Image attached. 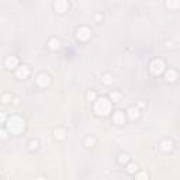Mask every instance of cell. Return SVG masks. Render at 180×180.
Instances as JSON below:
<instances>
[{
  "label": "cell",
  "instance_id": "1",
  "mask_svg": "<svg viewBox=\"0 0 180 180\" xmlns=\"http://www.w3.org/2000/svg\"><path fill=\"white\" fill-rule=\"evenodd\" d=\"M24 127H26V122L20 116H11L7 120V131L14 135L21 134Z\"/></svg>",
  "mask_w": 180,
  "mask_h": 180
},
{
  "label": "cell",
  "instance_id": "2",
  "mask_svg": "<svg viewBox=\"0 0 180 180\" xmlns=\"http://www.w3.org/2000/svg\"><path fill=\"white\" fill-rule=\"evenodd\" d=\"M94 111H96L99 116H107L110 111H111V103L106 97L99 99L96 103H94Z\"/></svg>",
  "mask_w": 180,
  "mask_h": 180
},
{
  "label": "cell",
  "instance_id": "3",
  "mask_svg": "<svg viewBox=\"0 0 180 180\" xmlns=\"http://www.w3.org/2000/svg\"><path fill=\"white\" fill-rule=\"evenodd\" d=\"M149 69H151V72H152L154 75H161L162 72L165 71V62H163L162 59H155V61L151 62Z\"/></svg>",
  "mask_w": 180,
  "mask_h": 180
},
{
  "label": "cell",
  "instance_id": "4",
  "mask_svg": "<svg viewBox=\"0 0 180 180\" xmlns=\"http://www.w3.org/2000/svg\"><path fill=\"white\" fill-rule=\"evenodd\" d=\"M90 35H91L90 28H87V27H80V28H77L76 38L79 39V41H87V39L90 38Z\"/></svg>",
  "mask_w": 180,
  "mask_h": 180
},
{
  "label": "cell",
  "instance_id": "5",
  "mask_svg": "<svg viewBox=\"0 0 180 180\" xmlns=\"http://www.w3.org/2000/svg\"><path fill=\"white\" fill-rule=\"evenodd\" d=\"M49 83H51V77H49V75H46V73H41V75H38V77H37V84H38L39 87H46Z\"/></svg>",
  "mask_w": 180,
  "mask_h": 180
},
{
  "label": "cell",
  "instance_id": "6",
  "mask_svg": "<svg viewBox=\"0 0 180 180\" xmlns=\"http://www.w3.org/2000/svg\"><path fill=\"white\" fill-rule=\"evenodd\" d=\"M68 1L66 0H56L55 1V4H54V7H55V10L58 11V13H65L66 10H68Z\"/></svg>",
  "mask_w": 180,
  "mask_h": 180
},
{
  "label": "cell",
  "instance_id": "7",
  "mask_svg": "<svg viewBox=\"0 0 180 180\" xmlns=\"http://www.w3.org/2000/svg\"><path fill=\"white\" fill-rule=\"evenodd\" d=\"M113 121L118 124V125H121L125 122V114L122 113L121 110H117L116 113H114V116H113Z\"/></svg>",
  "mask_w": 180,
  "mask_h": 180
},
{
  "label": "cell",
  "instance_id": "8",
  "mask_svg": "<svg viewBox=\"0 0 180 180\" xmlns=\"http://www.w3.org/2000/svg\"><path fill=\"white\" fill-rule=\"evenodd\" d=\"M28 75H30V69L26 65H21L20 68H17V77L19 79H27Z\"/></svg>",
  "mask_w": 180,
  "mask_h": 180
},
{
  "label": "cell",
  "instance_id": "9",
  "mask_svg": "<svg viewBox=\"0 0 180 180\" xmlns=\"http://www.w3.org/2000/svg\"><path fill=\"white\" fill-rule=\"evenodd\" d=\"M127 114H128V118L129 120H136L138 117H139V109L138 107H129L128 111H127Z\"/></svg>",
  "mask_w": 180,
  "mask_h": 180
},
{
  "label": "cell",
  "instance_id": "10",
  "mask_svg": "<svg viewBox=\"0 0 180 180\" xmlns=\"http://www.w3.org/2000/svg\"><path fill=\"white\" fill-rule=\"evenodd\" d=\"M161 149L163 152H170V151L173 149V142L170 141V139H165V141L161 144Z\"/></svg>",
  "mask_w": 180,
  "mask_h": 180
},
{
  "label": "cell",
  "instance_id": "11",
  "mask_svg": "<svg viewBox=\"0 0 180 180\" xmlns=\"http://www.w3.org/2000/svg\"><path fill=\"white\" fill-rule=\"evenodd\" d=\"M17 64H19V61L16 56H9L6 59V66L9 69H13V68H17Z\"/></svg>",
  "mask_w": 180,
  "mask_h": 180
},
{
  "label": "cell",
  "instance_id": "12",
  "mask_svg": "<svg viewBox=\"0 0 180 180\" xmlns=\"http://www.w3.org/2000/svg\"><path fill=\"white\" fill-rule=\"evenodd\" d=\"M165 79H166L167 82H174V80L177 79V73H176V71L169 69V71L165 73Z\"/></svg>",
  "mask_w": 180,
  "mask_h": 180
},
{
  "label": "cell",
  "instance_id": "13",
  "mask_svg": "<svg viewBox=\"0 0 180 180\" xmlns=\"http://www.w3.org/2000/svg\"><path fill=\"white\" fill-rule=\"evenodd\" d=\"M48 46L51 48L52 51H58L59 48H61V41H59V39H56V38H52V39H49Z\"/></svg>",
  "mask_w": 180,
  "mask_h": 180
},
{
  "label": "cell",
  "instance_id": "14",
  "mask_svg": "<svg viewBox=\"0 0 180 180\" xmlns=\"http://www.w3.org/2000/svg\"><path fill=\"white\" fill-rule=\"evenodd\" d=\"M166 6H167V9H170V10H176V9L180 7V0H167Z\"/></svg>",
  "mask_w": 180,
  "mask_h": 180
},
{
  "label": "cell",
  "instance_id": "15",
  "mask_svg": "<svg viewBox=\"0 0 180 180\" xmlns=\"http://www.w3.org/2000/svg\"><path fill=\"white\" fill-rule=\"evenodd\" d=\"M65 135H66V131L64 128H56L54 131V136L56 138V139H64Z\"/></svg>",
  "mask_w": 180,
  "mask_h": 180
},
{
  "label": "cell",
  "instance_id": "16",
  "mask_svg": "<svg viewBox=\"0 0 180 180\" xmlns=\"http://www.w3.org/2000/svg\"><path fill=\"white\" fill-rule=\"evenodd\" d=\"M101 82H103L104 84H111L113 83V76H111L110 73H106V75L101 77Z\"/></svg>",
  "mask_w": 180,
  "mask_h": 180
},
{
  "label": "cell",
  "instance_id": "17",
  "mask_svg": "<svg viewBox=\"0 0 180 180\" xmlns=\"http://www.w3.org/2000/svg\"><path fill=\"white\" fill-rule=\"evenodd\" d=\"M127 170H128V173H135V172L138 170V165H136V163H129L128 167H127Z\"/></svg>",
  "mask_w": 180,
  "mask_h": 180
},
{
  "label": "cell",
  "instance_id": "18",
  "mask_svg": "<svg viewBox=\"0 0 180 180\" xmlns=\"http://www.w3.org/2000/svg\"><path fill=\"white\" fill-rule=\"evenodd\" d=\"M110 97H111V100H113V101H118V100L121 99V94H120L118 91H113V93L110 94Z\"/></svg>",
  "mask_w": 180,
  "mask_h": 180
},
{
  "label": "cell",
  "instance_id": "19",
  "mask_svg": "<svg viewBox=\"0 0 180 180\" xmlns=\"http://www.w3.org/2000/svg\"><path fill=\"white\" fill-rule=\"evenodd\" d=\"M118 162H120V163H127V162H128V155L121 154L120 156H118Z\"/></svg>",
  "mask_w": 180,
  "mask_h": 180
},
{
  "label": "cell",
  "instance_id": "20",
  "mask_svg": "<svg viewBox=\"0 0 180 180\" xmlns=\"http://www.w3.org/2000/svg\"><path fill=\"white\" fill-rule=\"evenodd\" d=\"M84 145H86V146H91V145H94V138H86V139H84Z\"/></svg>",
  "mask_w": 180,
  "mask_h": 180
},
{
  "label": "cell",
  "instance_id": "21",
  "mask_svg": "<svg viewBox=\"0 0 180 180\" xmlns=\"http://www.w3.org/2000/svg\"><path fill=\"white\" fill-rule=\"evenodd\" d=\"M10 101H11V96L10 94H4L3 96V103L7 104V103H10Z\"/></svg>",
  "mask_w": 180,
  "mask_h": 180
},
{
  "label": "cell",
  "instance_id": "22",
  "mask_svg": "<svg viewBox=\"0 0 180 180\" xmlns=\"http://www.w3.org/2000/svg\"><path fill=\"white\" fill-rule=\"evenodd\" d=\"M94 99H96V93H94V91H89V93H87V100L91 101V100H94Z\"/></svg>",
  "mask_w": 180,
  "mask_h": 180
},
{
  "label": "cell",
  "instance_id": "23",
  "mask_svg": "<svg viewBox=\"0 0 180 180\" xmlns=\"http://www.w3.org/2000/svg\"><path fill=\"white\" fill-rule=\"evenodd\" d=\"M38 148V142L37 141H31L30 142V149H37Z\"/></svg>",
  "mask_w": 180,
  "mask_h": 180
},
{
  "label": "cell",
  "instance_id": "24",
  "mask_svg": "<svg viewBox=\"0 0 180 180\" xmlns=\"http://www.w3.org/2000/svg\"><path fill=\"white\" fill-rule=\"evenodd\" d=\"M136 179H148V174L146 173H139V174H136Z\"/></svg>",
  "mask_w": 180,
  "mask_h": 180
},
{
  "label": "cell",
  "instance_id": "25",
  "mask_svg": "<svg viewBox=\"0 0 180 180\" xmlns=\"http://www.w3.org/2000/svg\"><path fill=\"white\" fill-rule=\"evenodd\" d=\"M0 134H1V138H3V139H4V138H7V132L4 131V129H1V132H0Z\"/></svg>",
  "mask_w": 180,
  "mask_h": 180
},
{
  "label": "cell",
  "instance_id": "26",
  "mask_svg": "<svg viewBox=\"0 0 180 180\" xmlns=\"http://www.w3.org/2000/svg\"><path fill=\"white\" fill-rule=\"evenodd\" d=\"M101 19H103V16H101V14H96V20H97V21H100Z\"/></svg>",
  "mask_w": 180,
  "mask_h": 180
},
{
  "label": "cell",
  "instance_id": "27",
  "mask_svg": "<svg viewBox=\"0 0 180 180\" xmlns=\"http://www.w3.org/2000/svg\"><path fill=\"white\" fill-rule=\"evenodd\" d=\"M0 120H1V121H4V120H6V114H4V113H1V117H0Z\"/></svg>",
  "mask_w": 180,
  "mask_h": 180
},
{
  "label": "cell",
  "instance_id": "28",
  "mask_svg": "<svg viewBox=\"0 0 180 180\" xmlns=\"http://www.w3.org/2000/svg\"><path fill=\"white\" fill-rule=\"evenodd\" d=\"M166 46H167V48H172L173 45H172V42H166Z\"/></svg>",
  "mask_w": 180,
  "mask_h": 180
}]
</instances>
